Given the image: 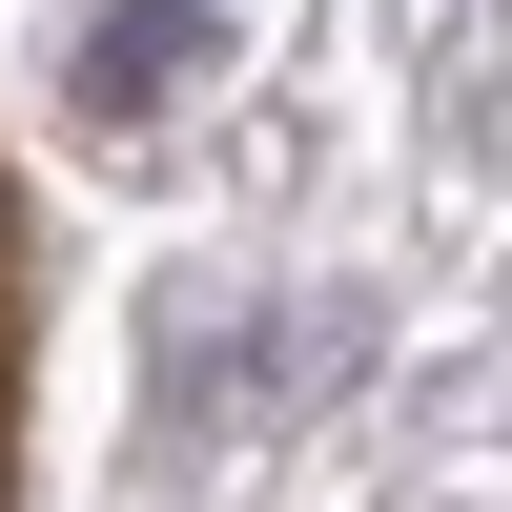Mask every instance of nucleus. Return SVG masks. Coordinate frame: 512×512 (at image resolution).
<instances>
[{"mask_svg": "<svg viewBox=\"0 0 512 512\" xmlns=\"http://www.w3.org/2000/svg\"><path fill=\"white\" fill-rule=\"evenodd\" d=\"M246 41H226V0H103V21L62 41V103L82 123H164V103H205Z\"/></svg>", "mask_w": 512, "mask_h": 512, "instance_id": "1", "label": "nucleus"}]
</instances>
